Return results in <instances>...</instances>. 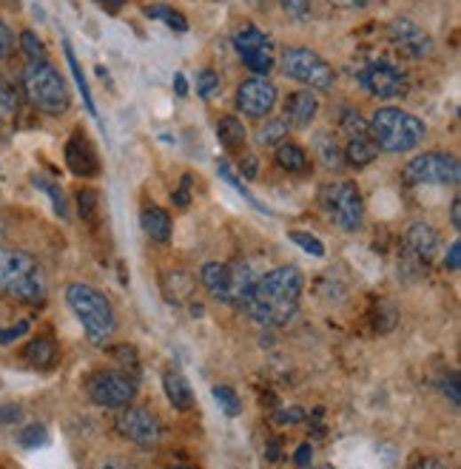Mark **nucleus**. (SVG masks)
Instances as JSON below:
<instances>
[{
    "mask_svg": "<svg viewBox=\"0 0 461 469\" xmlns=\"http://www.w3.org/2000/svg\"><path fill=\"white\" fill-rule=\"evenodd\" d=\"M305 288V276L299 267L285 265L257 279L248 296V313L259 327H282L299 310V296Z\"/></svg>",
    "mask_w": 461,
    "mask_h": 469,
    "instance_id": "obj_1",
    "label": "nucleus"
},
{
    "mask_svg": "<svg viewBox=\"0 0 461 469\" xmlns=\"http://www.w3.org/2000/svg\"><path fill=\"white\" fill-rule=\"evenodd\" d=\"M0 293L26 305L46 302V276L35 256L12 248H0Z\"/></svg>",
    "mask_w": 461,
    "mask_h": 469,
    "instance_id": "obj_2",
    "label": "nucleus"
},
{
    "mask_svg": "<svg viewBox=\"0 0 461 469\" xmlns=\"http://www.w3.org/2000/svg\"><path fill=\"white\" fill-rule=\"evenodd\" d=\"M66 302L75 310V316L83 322V330H86L91 345H106V341L115 336L117 330L115 307H111V302L97 288L83 284V282L68 284Z\"/></svg>",
    "mask_w": 461,
    "mask_h": 469,
    "instance_id": "obj_3",
    "label": "nucleus"
},
{
    "mask_svg": "<svg viewBox=\"0 0 461 469\" xmlns=\"http://www.w3.org/2000/svg\"><path fill=\"white\" fill-rule=\"evenodd\" d=\"M368 131H370V139L376 142V148H382L387 154H401V151H413L425 139L427 128L422 120L401 108H379L370 117Z\"/></svg>",
    "mask_w": 461,
    "mask_h": 469,
    "instance_id": "obj_4",
    "label": "nucleus"
},
{
    "mask_svg": "<svg viewBox=\"0 0 461 469\" xmlns=\"http://www.w3.org/2000/svg\"><path fill=\"white\" fill-rule=\"evenodd\" d=\"M200 282L217 302L240 307L248 302V296L257 284V276L245 262H208L200 270Z\"/></svg>",
    "mask_w": 461,
    "mask_h": 469,
    "instance_id": "obj_5",
    "label": "nucleus"
},
{
    "mask_svg": "<svg viewBox=\"0 0 461 469\" xmlns=\"http://www.w3.org/2000/svg\"><path fill=\"white\" fill-rule=\"evenodd\" d=\"M23 91L29 103L46 114H63L68 108V89L60 77V71L49 60L29 63L23 68Z\"/></svg>",
    "mask_w": 461,
    "mask_h": 469,
    "instance_id": "obj_6",
    "label": "nucleus"
},
{
    "mask_svg": "<svg viewBox=\"0 0 461 469\" xmlns=\"http://www.w3.org/2000/svg\"><path fill=\"white\" fill-rule=\"evenodd\" d=\"M319 199H322V208L330 217V222H337L342 231H359L362 217H365V203H362L356 182L351 179L328 182Z\"/></svg>",
    "mask_w": 461,
    "mask_h": 469,
    "instance_id": "obj_7",
    "label": "nucleus"
},
{
    "mask_svg": "<svg viewBox=\"0 0 461 469\" xmlns=\"http://www.w3.org/2000/svg\"><path fill=\"white\" fill-rule=\"evenodd\" d=\"M282 71L290 77L297 80L302 85H307V89H316V91H328L333 89V83H337V71H333V66L328 60H322L316 52L311 49H288L282 54Z\"/></svg>",
    "mask_w": 461,
    "mask_h": 469,
    "instance_id": "obj_8",
    "label": "nucleus"
},
{
    "mask_svg": "<svg viewBox=\"0 0 461 469\" xmlns=\"http://www.w3.org/2000/svg\"><path fill=\"white\" fill-rule=\"evenodd\" d=\"M404 185H458L461 168L458 160L441 151H427L418 154L401 168Z\"/></svg>",
    "mask_w": 461,
    "mask_h": 469,
    "instance_id": "obj_9",
    "label": "nucleus"
},
{
    "mask_svg": "<svg viewBox=\"0 0 461 469\" xmlns=\"http://www.w3.org/2000/svg\"><path fill=\"white\" fill-rule=\"evenodd\" d=\"M86 393L97 407L123 409L131 404L137 384L125 373H117V370H97V373H91L86 381Z\"/></svg>",
    "mask_w": 461,
    "mask_h": 469,
    "instance_id": "obj_10",
    "label": "nucleus"
},
{
    "mask_svg": "<svg viewBox=\"0 0 461 469\" xmlns=\"http://www.w3.org/2000/svg\"><path fill=\"white\" fill-rule=\"evenodd\" d=\"M117 433L139 449H154L163 438V426L154 412L143 407H129L117 416Z\"/></svg>",
    "mask_w": 461,
    "mask_h": 469,
    "instance_id": "obj_11",
    "label": "nucleus"
},
{
    "mask_svg": "<svg viewBox=\"0 0 461 469\" xmlns=\"http://www.w3.org/2000/svg\"><path fill=\"white\" fill-rule=\"evenodd\" d=\"M359 83L373 97H382V99H399L408 94V75L393 63H370L368 68L359 71Z\"/></svg>",
    "mask_w": 461,
    "mask_h": 469,
    "instance_id": "obj_12",
    "label": "nucleus"
},
{
    "mask_svg": "<svg viewBox=\"0 0 461 469\" xmlns=\"http://www.w3.org/2000/svg\"><path fill=\"white\" fill-rule=\"evenodd\" d=\"M276 106V85L265 77L245 80L240 89H236V108H240L245 117H268Z\"/></svg>",
    "mask_w": 461,
    "mask_h": 469,
    "instance_id": "obj_13",
    "label": "nucleus"
},
{
    "mask_svg": "<svg viewBox=\"0 0 461 469\" xmlns=\"http://www.w3.org/2000/svg\"><path fill=\"white\" fill-rule=\"evenodd\" d=\"M387 32H390V40H393V46L404 57H410V60H425V57L433 54L430 35L418 23H413L410 18H396L393 23H390Z\"/></svg>",
    "mask_w": 461,
    "mask_h": 469,
    "instance_id": "obj_14",
    "label": "nucleus"
},
{
    "mask_svg": "<svg viewBox=\"0 0 461 469\" xmlns=\"http://www.w3.org/2000/svg\"><path fill=\"white\" fill-rule=\"evenodd\" d=\"M66 165L75 177H97L100 174V156H97L86 131H75L66 142Z\"/></svg>",
    "mask_w": 461,
    "mask_h": 469,
    "instance_id": "obj_15",
    "label": "nucleus"
},
{
    "mask_svg": "<svg viewBox=\"0 0 461 469\" xmlns=\"http://www.w3.org/2000/svg\"><path fill=\"white\" fill-rule=\"evenodd\" d=\"M408 250L416 256L418 262H430L439 250V234L436 227L427 222H416L408 231Z\"/></svg>",
    "mask_w": 461,
    "mask_h": 469,
    "instance_id": "obj_16",
    "label": "nucleus"
},
{
    "mask_svg": "<svg viewBox=\"0 0 461 469\" xmlns=\"http://www.w3.org/2000/svg\"><path fill=\"white\" fill-rule=\"evenodd\" d=\"M319 111V99L311 91H293L288 94V103H285V117L293 128H307L314 123Z\"/></svg>",
    "mask_w": 461,
    "mask_h": 469,
    "instance_id": "obj_17",
    "label": "nucleus"
},
{
    "mask_svg": "<svg viewBox=\"0 0 461 469\" xmlns=\"http://www.w3.org/2000/svg\"><path fill=\"white\" fill-rule=\"evenodd\" d=\"M163 387H165V395H169V401L174 409L179 412H188L194 409V390H191V384L186 381L183 373H165L163 376Z\"/></svg>",
    "mask_w": 461,
    "mask_h": 469,
    "instance_id": "obj_18",
    "label": "nucleus"
},
{
    "mask_svg": "<svg viewBox=\"0 0 461 469\" xmlns=\"http://www.w3.org/2000/svg\"><path fill=\"white\" fill-rule=\"evenodd\" d=\"M23 355L35 370H49V367H54V362H58V345H54V338H49V336H37L26 345Z\"/></svg>",
    "mask_w": 461,
    "mask_h": 469,
    "instance_id": "obj_19",
    "label": "nucleus"
},
{
    "mask_svg": "<svg viewBox=\"0 0 461 469\" xmlns=\"http://www.w3.org/2000/svg\"><path fill=\"white\" fill-rule=\"evenodd\" d=\"M342 156H345L347 165L365 168V165H370L376 160V156H379V148H376V142L368 134H362V137H351V139H347Z\"/></svg>",
    "mask_w": 461,
    "mask_h": 469,
    "instance_id": "obj_20",
    "label": "nucleus"
},
{
    "mask_svg": "<svg viewBox=\"0 0 461 469\" xmlns=\"http://www.w3.org/2000/svg\"><path fill=\"white\" fill-rule=\"evenodd\" d=\"M217 137L228 151H240L245 146V139H248L245 123L240 117H231V114L228 117H219L217 120Z\"/></svg>",
    "mask_w": 461,
    "mask_h": 469,
    "instance_id": "obj_21",
    "label": "nucleus"
},
{
    "mask_svg": "<svg viewBox=\"0 0 461 469\" xmlns=\"http://www.w3.org/2000/svg\"><path fill=\"white\" fill-rule=\"evenodd\" d=\"M143 231L154 239V242H169L171 239V217L163 208L151 205L143 211Z\"/></svg>",
    "mask_w": 461,
    "mask_h": 469,
    "instance_id": "obj_22",
    "label": "nucleus"
},
{
    "mask_svg": "<svg viewBox=\"0 0 461 469\" xmlns=\"http://www.w3.org/2000/svg\"><path fill=\"white\" fill-rule=\"evenodd\" d=\"M276 163L279 168H285L288 174H302L307 171V154L297 146V142H279L276 146Z\"/></svg>",
    "mask_w": 461,
    "mask_h": 469,
    "instance_id": "obj_23",
    "label": "nucleus"
},
{
    "mask_svg": "<svg viewBox=\"0 0 461 469\" xmlns=\"http://www.w3.org/2000/svg\"><path fill=\"white\" fill-rule=\"evenodd\" d=\"M63 52H66V63H68V68H72V75H75L77 89H80V94H83V103H86V108H89L91 117H97V106H94V97H91V89H89V80H86V75H83V68H80V63H77V54H75L72 43H68V40H63Z\"/></svg>",
    "mask_w": 461,
    "mask_h": 469,
    "instance_id": "obj_24",
    "label": "nucleus"
},
{
    "mask_svg": "<svg viewBox=\"0 0 461 469\" xmlns=\"http://www.w3.org/2000/svg\"><path fill=\"white\" fill-rule=\"evenodd\" d=\"M314 142H316V154H319V160H322V165L330 168V171H339L342 163H345V156H342L337 137L325 131V134H316Z\"/></svg>",
    "mask_w": 461,
    "mask_h": 469,
    "instance_id": "obj_25",
    "label": "nucleus"
},
{
    "mask_svg": "<svg viewBox=\"0 0 461 469\" xmlns=\"http://www.w3.org/2000/svg\"><path fill=\"white\" fill-rule=\"evenodd\" d=\"M234 49L242 54V52H257V49H274V46H271L268 35L248 23V26H242L240 32L234 35Z\"/></svg>",
    "mask_w": 461,
    "mask_h": 469,
    "instance_id": "obj_26",
    "label": "nucleus"
},
{
    "mask_svg": "<svg viewBox=\"0 0 461 469\" xmlns=\"http://www.w3.org/2000/svg\"><path fill=\"white\" fill-rule=\"evenodd\" d=\"M146 18L165 23V26H169L171 32H177V35H186V32H188V20H186L183 14H179L177 9L165 6V4H154V6H146Z\"/></svg>",
    "mask_w": 461,
    "mask_h": 469,
    "instance_id": "obj_27",
    "label": "nucleus"
},
{
    "mask_svg": "<svg viewBox=\"0 0 461 469\" xmlns=\"http://www.w3.org/2000/svg\"><path fill=\"white\" fill-rule=\"evenodd\" d=\"M217 174H219L222 179H226V182L231 185V188H234L236 194H240V196L245 199V203H248V205H254V208H257L259 213H265V217H271V211H268V208H265V205L259 203V199H257L254 194H250V191L245 188V185H242L240 179H236V174H234V171H231V165H228L226 160H219V163H217Z\"/></svg>",
    "mask_w": 461,
    "mask_h": 469,
    "instance_id": "obj_28",
    "label": "nucleus"
},
{
    "mask_svg": "<svg viewBox=\"0 0 461 469\" xmlns=\"http://www.w3.org/2000/svg\"><path fill=\"white\" fill-rule=\"evenodd\" d=\"M32 182L37 185L40 191H44L49 199H52V205H54V213H58L60 219H66L68 213H66V199H63V191H60V185L54 182V179H49V177H44V174H35L32 177Z\"/></svg>",
    "mask_w": 461,
    "mask_h": 469,
    "instance_id": "obj_29",
    "label": "nucleus"
},
{
    "mask_svg": "<svg viewBox=\"0 0 461 469\" xmlns=\"http://www.w3.org/2000/svg\"><path fill=\"white\" fill-rule=\"evenodd\" d=\"M242 63L248 71H254V75L265 77L268 71L274 68V49H257V52H242Z\"/></svg>",
    "mask_w": 461,
    "mask_h": 469,
    "instance_id": "obj_30",
    "label": "nucleus"
},
{
    "mask_svg": "<svg viewBox=\"0 0 461 469\" xmlns=\"http://www.w3.org/2000/svg\"><path fill=\"white\" fill-rule=\"evenodd\" d=\"M288 137V123L285 120H268L265 125H259L257 131V142L259 146H279Z\"/></svg>",
    "mask_w": 461,
    "mask_h": 469,
    "instance_id": "obj_31",
    "label": "nucleus"
},
{
    "mask_svg": "<svg viewBox=\"0 0 461 469\" xmlns=\"http://www.w3.org/2000/svg\"><path fill=\"white\" fill-rule=\"evenodd\" d=\"M20 49H23L26 57H29V63L46 60V46L40 43V37H37L35 32H23V35H20Z\"/></svg>",
    "mask_w": 461,
    "mask_h": 469,
    "instance_id": "obj_32",
    "label": "nucleus"
},
{
    "mask_svg": "<svg viewBox=\"0 0 461 469\" xmlns=\"http://www.w3.org/2000/svg\"><path fill=\"white\" fill-rule=\"evenodd\" d=\"M49 441V433H46V426L44 424H29L26 430L20 433V444L23 447H29V449H35V447H44Z\"/></svg>",
    "mask_w": 461,
    "mask_h": 469,
    "instance_id": "obj_33",
    "label": "nucleus"
},
{
    "mask_svg": "<svg viewBox=\"0 0 461 469\" xmlns=\"http://www.w3.org/2000/svg\"><path fill=\"white\" fill-rule=\"evenodd\" d=\"M18 111V97L9 85L0 83V123H9Z\"/></svg>",
    "mask_w": 461,
    "mask_h": 469,
    "instance_id": "obj_34",
    "label": "nucleus"
},
{
    "mask_svg": "<svg viewBox=\"0 0 461 469\" xmlns=\"http://www.w3.org/2000/svg\"><path fill=\"white\" fill-rule=\"evenodd\" d=\"M342 131L347 134V137H362V134H368V123L359 117L356 111H342Z\"/></svg>",
    "mask_w": 461,
    "mask_h": 469,
    "instance_id": "obj_35",
    "label": "nucleus"
},
{
    "mask_svg": "<svg viewBox=\"0 0 461 469\" xmlns=\"http://www.w3.org/2000/svg\"><path fill=\"white\" fill-rule=\"evenodd\" d=\"M214 398L226 416H236V412H240V398H236L231 387H214Z\"/></svg>",
    "mask_w": 461,
    "mask_h": 469,
    "instance_id": "obj_36",
    "label": "nucleus"
},
{
    "mask_svg": "<svg viewBox=\"0 0 461 469\" xmlns=\"http://www.w3.org/2000/svg\"><path fill=\"white\" fill-rule=\"evenodd\" d=\"M288 236H290L293 242H297V245H299L302 250L314 253V256H325V245H322V242H319L314 234H305V231H290Z\"/></svg>",
    "mask_w": 461,
    "mask_h": 469,
    "instance_id": "obj_37",
    "label": "nucleus"
},
{
    "mask_svg": "<svg viewBox=\"0 0 461 469\" xmlns=\"http://www.w3.org/2000/svg\"><path fill=\"white\" fill-rule=\"evenodd\" d=\"M219 89V77H217V71H211V68H203L200 75H197V91H200V97H214V91Z\"/></svg>",
    "mask_w": 461,
    "mask_h": 469,
    "instance_id": "obj_38",
    "label": "nucleus"
},
{
    "mask_svg": "<svg viewBox=\"0 0 461 469\" xmlns=\"http://www.w3.org/2000/svg\"><path fill=\"white\" fill-rule=\"evenodd\" d=\"M12 49H15V32H12L6 20H0V60H6Z\"/></svg>",
    "mask_w": 461,
    "mask_h": 469,
    "instance_id": "obj_39",
    "label": "nucleus"
},
{
    "mask_svg": "<svg viewBox=\"0 0 461 469\" xmlns=\"http://www.w3.org/2000/svg\"><path fill=\"white\" fill-rule=\"evenodd\" d=\"M302 418H305V409L302 407H290V409H276L274 412V421L282 424V426H293V424H299Z\"/></svg>",
    "mask_w": 461,
    "mask_h": 469,
    "instance_id": "obj_40",
    "label": "nucleus"
},
{
    "mask_svg": "<svg viewBox=\"0 0 461 469\" xmlns=\"http://www.w3.org/2000/svg\"><path fill=\"white\" fill-rule=\"evenodd\" d=\"M77 205H80V217H91V213L97 211V194L91 191V188H83L80 194H77Z\"/></svg>",
    "mask_w": 461,
    "mask_h": 469,
    "instance_id": "obj_41",
    "label": "nucleus"
},
{
    "mask_svg": "<svg viewBox=\"0 0 461 469\" xmlns=\"http://www.w3.org/2000/svg\"><path fill=\"white\" fill-rule=\"evenodd\" d=\"M279 4H282V9L293 14V18H305V14L311 12V0H279Z\"/></svg>",
    "mask_w": 461,
    "mask_h": 469,
    "instance_id": "obj_42",
    "label": "nucleus"
},
{
    "mask_svg": "<svg viewBox=\"0 0 461 469\" xmlns=\"http://www.w3.org/2000/svg\"><path fill=\"white\" fill-rule=\"evenodd\" d=\"M91 469H134V464L125 458H117V455H108V458H100L97 464H91Z\"/></svg>",
    "mask_w": 461,
    "mask_h": 469,
    "instance_id": "obj_43",
    "label": "nucleus"
},
{
    "mask_svg": "<svg viewBox=\"0 0 461 469\" xmlns=\"http://www.w3.org/2000/svg\"><path fill=\"white\" fill-rule=\"evenodd\" d=\"M23 333H29V322H18L15 327H9V330H0V345H9V341L20 338Z\"/></svg>",
    "mask_w": 461,
    "mask_h": 469,
    "instance_id": "obj_44",
    "label": "nucleus"
},
{
    "mask_svg": "<svg viewBox=\"0 0 461 469\" xmlns=\"http://www.w3.org/2000/svg\"><path fill=\"white\" fill-rule=\"evenodd\" d=\"M20 418V407L18 404H4L0 407V424H15Z\"/></svg>",
    "mask_w": 461,
    "mask_h": 469,
    "instance_id": "obj_45",
    "label": "nucleus"
},
{
    "mask_svg": "<svg viewBox=\"0 0 461 469\" xmlns=\"http://www.w3.org/2000/svg\"><path fill=\"white\" fill-rule=\"evenodd\" d=\"M444 393L447 395H450V401L453 404H458V373H450V376H447V381H444Z\"/></svg>",
    "mask_w": 461,
    "mask_h": 469,
    "instance_id": "obj_46",
    "label": "nucleus"
},
{
    "mask_svg": "<svg viewBox=\"0 0 461 469\" xmlns=\"http://www.w3.org/2000/svg\"><path fill=\"white\" fill-rule=\"evenodd\" d=\"M115 355H117V359H120L125 367L131 364V370H137V353H134V347H117Z\"/></svg>",
    "mask_w": 461,
    "mask_h": 469,
    "instance_id": "obj_47",
    "label": "nucleus"
},
{
    "mask_svg": "<svg viewBox=\"0 0 461 469\" xmlns=\"http://www.w3.org/2000/svg\"><path fill=\"white\" fill-rule=\"evenodd\" d=\"M458 265H461V245H458V242H453V245H450V253H447V259H444V267L458 270Z\"/></svg>",
    "mask_w": 461,
    "mask_h": 469,
    "instance_id": "obj_48",
    "label": "nucleus"
},
{
    "mask_svg": "<svg viewBox=\"0 0 461 469\" xmlns=\"http://www.w3.org/2000/svg\"><path fill=\"white\" fill-rule=\"evenodd\" d=\"M311 458H314V447L311 444H302L297 449V455H293V461H297L299 466H307V464H311Z\"/></svg>",
    "mask_w": 461,
    "mask_h": 469,
    "instance_id": "obj_49",
    "label": "nucleus"
},
{
    "mask_svg": "<svg viewBox=\"0 0 461 469\" xmlns=\"http://www.w3.org/2000/svg\"><path fill=\"white\" fill-rule=\"evenodd\" d=\"M188 185H191V179L186 177V179H183V188H179V191L174 194V205H177V208H186V205L191 203V196H188Z\"/></svg>",
    "mask_w": 461,
    "mask_h": 469,
    "instance_id": "obj_50",
    "label": "nucleus"
},
{
    "mask_svg": "<svg viewBox=\"0 0 461 469\" xmlns=\"http://www.w3.org/2000/svg\"><path fill=\"white\" fill-rule=\"evenodd\" d=\"M257 168H259L257 156H245V163H242V174H245L248 179H257Z\"/></svg>",
    "mask_w": 461,
    "mask_h": 469,
    "instance_id": "obj_51",
    "label": "nucleus"
},
{
    "mask_svg": "<svg viewBox=\"0 0 461 469\" xmlns=\"http://www.w3.org/2000/svg\"><path fill=\"white\" fill-rule=\"evenodd\" d=\"M328 4H333L337 9H365L368 0H328Z\"/></svg>",
    "mask_w": 461,
    "mask_h": 469,
    "instance_id": "obj_52",
    "label": "nucleus"
},
{
    "mask_svg": "<svg viewBox=\"0 0 461 469\" xmlns=\"http://www.w3.org/2000/svg\"><path fill=\"white\" fill-rule=\"evenodd\" d=\"M450 222H453V227L458 231V227H461V199L458 196L453 199V205H450Z\"/></svg>",
    "mask_w": 461,
    "mask_h": 469,
    "instance_id": "obj_53",
    "label": "nucleus"
},
{
    "mask_svg": "<svg viewBox=\"0 0 461 469\" xmlns=\"http://www.w3.org/2000/svg\"><path fill=\"white\" fill-rule=\"evenodd\" d=\"M97 4H100L106 12H111V14H115V12H120V9L125 6V0H97Z\"/></svg>",
    "mask_w": 461,
    "mask_h": 469,
    "instance_id": "obj_54",
    "label": "nucleus"
},
{
    "mask_svg": "<svg viewBox=\"0 0 461 469\" xmlns=\"http://www.w3.org/2000/svg\"><path fill=\"white\" fill-rule=\"evenodd\" d=\"M413 469H450L447 464H441V461H433V458H425V461H418Z\"/></svg>",
    "mask_w": 461,
    "mask_h": 469,
    "instance_id": "obj_55",
    "label": "nucleus"
},
{
    "mask_svg": "<svg viewBox=\"0 0 461 469\" xmlns=\"http://www.w3.org/2000/svg\"><path fill=\"white\" fill-rule=\"evenodd\" d=\"M174 89H177V94H179V97H186V94H188L186 75H177V77H174Z\"/></svg>",
    "mask_w": 461,
    "mask_h": 469,
    "instance_id": "obj_56",
    "label": "nucleus"
},
{
    "mask_svg": "<svg viewBox=\"0 0 461 469\" xmlns=\"http://www.w3.org/2000/svg\"><path fill=\"white\" fill-rule=\"evenodd\" d=\"M4 234H6V227H4V222H0V239H4Z\"/></svg>",
    "mask_w": 461,
    "mask_h": 469,
    "instance_id": "obj_57",
    "label": "nucleus"
},
{
    "mask_svg": "<svg viewBox=\"0 0 461 469\" xmlns=\"http://www.w3.org/2000/svg\"><path fill=\"white\" fill-rule=\"evenodd\" d=\"M171 469H191V466H186V464H177V466H171Z\"/></svg>",
    "mask_w": 461,
    "mask_h": 469,
    "instance_id": "obj_58",
    "label": "nucleus"
},
{
    "mask_svg": "<svg viewBox=\"0 0 461 469\" xmlns=\"http://www.w3.org/2000/svg\"><path fill=\"white\" fill-rule=\"evenodd\" d=\"M316 469H333V466H316Z\"/></svg>",
    "mask_w": 461,
    "mask_h": 469,
    "instance_id": "obj_59",
    "label": "nucleus"
}]
</instances>
